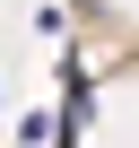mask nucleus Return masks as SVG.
<instances>
[{"instance_id": "nucleus-1", "label": "nucleus", "mask_w": 139, "mask_h": 148, "mask_svg": "<svg viewBox=\"0 0 139 148\" xmlns=\"http://www.w3.org/2000/svg\"><path fill=\"white\" fill-rule=\"evenodd\" d=\"M18 139H26V148H44V139H52V113H44V105H35V113H18Z\"/></svg>"}]
</instances>
